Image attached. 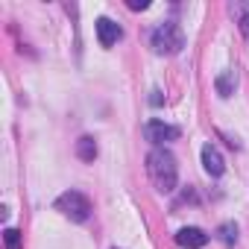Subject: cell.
<instances>
[{
  "label": "cell",
  "instance_id": "8",
  "mask_svg": "<svg viewBox=\"0 0 249 249\" xmlns=\"http://www.w3.org/2000/svg\"><path fill=\"white\" fill-rule=\"evenodd\" d=\"M76 159H79V161H94V159H97V141H94L91 135H82V138L76 141Z\"/></svg>",
  "mask_w": 249,
  "mask_h": 249
},
{
  "label": "cell",
  "instance_id": "4",
  "mask_svg": "<svg viewBox=\"0 0 249 249\" xmlns=\"http://www.w3.org/2000/svg\"><path fill=\"white\" fill-rule=\"evenodd\" d=\"M182 132L176 129V126H170V123H164V120H150L147 126H144V138L147 141H153L156 147H161V144H167V141H176Z\"/></svg>",
  "mask_w": 249,
  "mask_h": 249
},
{
  "label": "cell",
  "instance_id": "13",
  "mask_svg": "<svg viewBox=\"0 0 249 249\" xmlns=\"http://www.w3.org/2000/svg\"><path fill=\"white\" fill-rule=\"evenodd\" d=\"M126 6H129V9H135V12H138V9H147V6H150V3H147V0H129V3H126Z\"/></svg>",
  "mask_w": 249,
  "mask_h": 249
},
{
  "label": "cell",
  "instance_id": "2",
  "mask_svg": "<svg viewBox=\"0 0 249 249\" xmlns=\"http://www.w3.org/2000/svg\"><path fill=\"white\" fill-rule=\"evenodd\" d=\"M150 44H153V50H156V53H161V56H173V53H179V50L185 47V33H182V27H179V24L164 21V24H159V27H156V33H153Z\"/></svg>",
  "mask_w": 249,
  "mask_h": 249
},
{
  "label": "cell",
  "instance_id": "7",
  "mask_svg": "<svg viewBox=\"0 0 249 249\" xmlns=\"http://www.w3.org/2000/svg\"><path fill=\"white\" fill-rule=\"evenodd\" d=\"M202 167H205V173H211V176H220V173L226 170V161H223V156H220V150H217L214 144H205V147H202Z\"/></svg>",
  "mask_w": 249,
  "mask_h": 249
},
{
  "label": "cell",
  "instance_id": "1",
  "mask_svg": "<svg viewBox=\"0 0 249 249\" xmlns=\"http://www.w3.org/2000/svg\"><path fill=\"white\" fill-rule=\"evenodd\" d=\"M147 173H150V182L156 185V191H161V194L176 191L179 167H176V159H173L170 150H164V147L150 150V156H147Z\"/></svg>",
  "mask_w": 249,
  "mask_h": 249
},
{
  "label": "cell",
  "instance_id": "3",
  "mask_svg": "<svg viewBox=\"0 0 249 249\" xmlns=\"http://www.w3.org/2000/svg\"><path fill=\"white\" fill-rule=\"evenodd\" d=\"M53 205H56V211H62L73 223H85L91 217V199L85 194H79V191H65Z\"/></svg>",
  "mask_w": 249,
  "mask_h": 249
},
{
  "label": "cell",
  "instance_id": "10",
  "mask_svg": "<svg viewBox=\"0 0 249 249\" xmlns=\"http://www.w3.org/2000/svg\"><path fill=\"white\" fill-rule=\"evenodd\" d=\"M217 234H220V240H223L226 246H234V243H237V226H234V223H223V226L217 229Z\"/></svg>",
  "mask_w": 249,
  "mask_h": 249
},
{
  "label": "cell",
  "instance_id": "11",
  "mask_svg": "<svg viewBox=\"0 0 249 249\" xmlns=\"http://www.w3.org/2000/svg\"><path fill=\"white\" fill-rule=\"evenodd\" d=\"M234 12L240 15V18H237V24H240V33L249 38V6H246V3H237V6H234Z\"/></svg>",
  "mask_w": 249,
  "mask_h": 249
},
{
  "label": "cell",
  "instance_id": "14",
  "mask_svg": "<svg viewBox=\"0 0 249 249\" xmlns=\"http://www.w3.org/2000/svg\"><path fill=\"white\" fill-rule=\"evenodd\" d=\"M150 94H153V97H150V103H153V106H161V100H164V97H161V91L156 88V91H150Z\"/></svg>",
  "mask_w": 249,
  "mask_h": 249
},
{
  "label": "cell",
  "instance_id": "9",
  "mask_svg": "<svg viewBox=\"0 0 249 249\" xmlns=\"http://www.w3.org/2000/svg\"><path fill=\"white\" fill-rule=\"evenodd\" d=\"M234 85H237L234 71H223V73L217 76V94H220V97H231V94H234Z\"/></svg>",
  "mask_w": 249,
  "mask_h": 249
},
{
  "label": "cell",
  "instance_id": "6",
  "mask_svg": "<svg viewBox=\"0 0 249 249\" xmlns=\"http://www.w3.org/2000/svg\"><path fill=\"white\" fill-rule=\"evenodd\" d=\"M120 36H123L120 24H114L111 18H97V38H100V44H103V47L117 44V41H120Z\"/></svg>",
  "mask_w": 249,
  "mask_h": 249
},
{
  "label": "cell",
  "instance_id": "12",
  "mask_svg": "<svg viewBox=\"0 0 249 249\" xmlns=\"http://www.w3.org/2000/svg\"><path fill=\"white\" fill-rule=\"evenodd\" d=\"M3 243H6V249H21V231L18 229H6L3 231Z\"/></svg>",
  "mask_w": 249,
  "mask_h": 249
},
{
  "label": "cell",
  "instance_id": "5",
  "mask_svg": "<svg viewBox=\"0 0 249 249\" xmlns=\"http://www.w3.org/2000/svg\"><path fill=\"white\" fill-rule=\"evenodd\" d=\"M176 243L182 249H202L208 243V234L202 229H196V226H185V229L176 231Z\"/></svg>",
  "mask_w": 249,
  "mask_h": 249
}]
</instances>
